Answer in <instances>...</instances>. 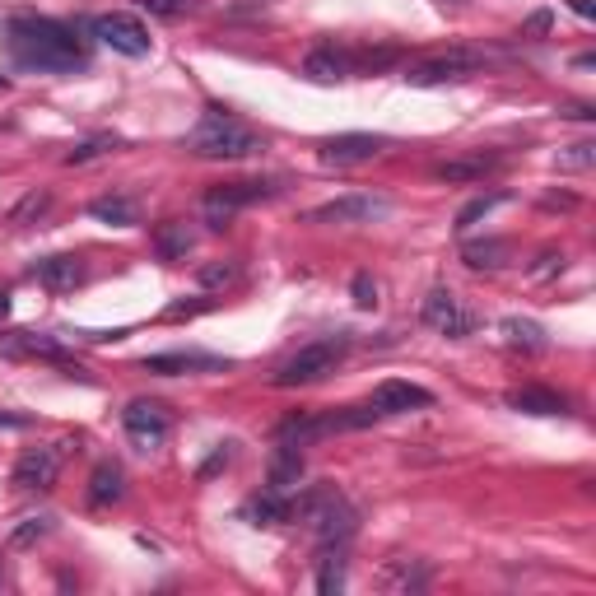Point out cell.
<instances>
[{
    "mask_svg": "<svg viewBox=\"0 0 596 596\" xmlns=\"http://www.w3.org/2000/svg\"><path fill=\"white\" fill-rule=\"evenodd\" d=\"M345 354H350V336H345V331H340V336H326V340H312V345L294 350L285 364L275 368L271 382L275 387H317V382H326L336 373Z\"/></svg>",
    "mask_w": 596,
    "mask_h": 596,
    "instance_id": "cell-3",
    "label": "cell"
},
{
    "mask_svg": "<svg viewBox=\"0 0 596 596\" xmlns=\"http://www.w3.org/2000/svg\"><path fill=\"white\" fill-rule=\"evenodd\" d=\"M47 205H52V196H47V191H33V196H28V201L19 205V210H14V224H28V219L42 215Z\"/></svg>",
    "mask_w": 596,
    "mask_h": 596,
    "instance_id": "cell-33",
    "label": "cell"
},
{
    "mask_svg": "<svg viewBox=\"0 0 596 596\" xmlns=\"http://www.w3.org/2000/svg\"><path fill=\"white\" fill-rule=\"evenodd\" d=\"M229 461H233V447H229V443H219V452H215V457H210V461H205V466H201V475H215L219 466H229Z\"/></svg>",
    "mask_w": 596,
    "mask_h": 596,
    "instance_id": "cell-36",
    "label": "cell"
},
{
    "mask_svg": "<svg viewBox=\"0 0 596 596\" xmlns=\"http://www.w3.org/2000/svg\"><path fill=\"white\" fill-rule=\"evenodd\" d=\"M392 215V201L387 196H368V191H354V196H336V201L308 210V224H373V219Z\"/></svg>",
    "mask_w": 596,
    "mask_h": 596,
    "instance_id": "cell-8",
    "label": "cell"
},
{
    "mask_svg": "<svg viewBox=\"0 0 596 596\" xmlns=\"http://www.w3.org/2000/svg\"><path fill=\"white\" fill-rule=\"evenodd\" d=\"M555 271H564V252H545L541 266H536L531 275H536V280H545V275H555Z\"/></svg>",
    "mask_w": 596,
    "mask_h": 596,
    "instance_id": "cell-35",
    "label": "cell"
},
{
    "mask_svg": "<svg viewBox=\"0 0 596 596\" xmlns=\"http://www.w3.org/2000/svg\"><path fill=\"white\" fill-rule=\"evenodd\" d=\"M420 317H424V326H434L438 336H452V340H461V336H471L475 331V317L461 308V298L452 294V289H429Z\"/></svg>",
    "mask_w": 596,
    "mask_h": 596,
    "instance_id": "cell-11",
    "label": "cell"
},
{
    "mask_svg": "<svg viewBox=\"0 0 596 596\" xmlns=\"http://www.w3.org/2000/svg\"><path fill=\"white\" fill-rule=\"evenodd\" d=\"M243 280V266L238 261H205L201 271H196V285L201 289H229Z\"/></svg>",
    "mask_w": 596,
    "mask_h": 596,
    "instance_id": "cell-27",
    "label": "cell"
},
{
    "mask_svg": "<svg viewBox=\"0 0 596 596\" xmlns=\"http://www.w3.org/2000/svg\"><path fill=\"white\" fill-rule=\"evenodd\" d=\"M429 578H434V573H429L424 559H387V564H382V587H387V592H401V596L424 592Z\"/></svg>",
    "mask_w": 596,
    "mask_h": 596,
    "instance_id": "cell-16",
    "label": "cell"
},
{
    "mask_svg": "<svg viewBox=\"0 0 596 596\" xmlns=\"http://www.w3.org/2000/svg\"><path fill=\"white\" fill-rule=\"evenodd\" d=\"M298 70H303L312 84H340L345 75H350V52H336V47H312Z\"/></svg>",
    "mask_w": 596,
    "mask_h": 596,
    "instance_id": "cell-17",
    "label": "cell"
},
{
    "mask_svg": "<svg viewBox=\"0 0 596 596\" xmlns=\"http://www.w3.org/2000/svg\"><path fill=\"white\" fill-rule=\"evenodd\" d=\"M94 38L108 47V52L117 56H149V47H154V38H149V28L140 24L136 14H126V10H108V14H98L94 19Z\"/></svg>",
    "mask_w": 596,
    "mask_h": 596,
    "instance_id": "cell-6",
    "label": "cell"
},
{
    "mask_svg": "<svg viewBox=\"0 0 596 596\" xmlns=\"http://www.w3.org/2000/svg\"><path fill=\"white\" fill-rule=\"evenodd\" d=\"M47 531H52V517H24V522L10 531V545H14V550H28V545L42 541Z\"/></svg>",
    "mask_w": 596,
    "mask_h": 596,
    "instance_id": "cell-30",
    "label": "cell"
},
{
    "mask_svg": "<svg viewBox=\"0 0 596 596\" xmlns=\"http://www.w3.org/2000/svg\"><path fill=\"white\" fill-rule=\"evenodd\" d=\"M298 480H303V452L289 443H275L271 452V489L275 494H294Z\"/></svg>",
    "mask_w": 596,
    "mask_h": 596,
    "instance_id": "cell-20",
    "label": "cell"
},
{
    "mask_svg": "<svg viewBox=\"0 0 596 596\" xmlns=\"http://www.w3.org/2000/svg\"><path fill=\"white\" fill-rule=\"evenodd\" d=\"M345 550H322V559H317V592L322 596H340L345 592Z\"/></svg>",
    "mask_w": 596,
    "mask_h": 596,
    "instance_id": "cell-25",
    "label": "cell"
},
{
    "mask_svg": "<svg viewBox=\"0 0 596 596\" xmlns=\"http://www.w3.org/2000/svg\"><path fill=\"white\" fill-rule=\"evenodd\" d=\"M461 261H466L471 271H499L503 261H508V243H503V238H489V243H466V247H461Z\"/></svg>",
    "mask_w": 596,
    "mask_h": 596,
    "instance_id": "cell-26",
    "label": "cell"
},
{
    "mask_svg": "<svg viewBox=\"0 0 596 596\" xmlns=\"http://www.w3.org/2000/svg\"><path fill=\"white\" fill-rule=\"evenodd\" d=\"M508 406L517 415H569V401L550 387H517V392H508Z\"/></svg>",
    "mask_w": 596,
    "mask_h": 596,
    "instance_id": "cell-19",
    "label": "cell"
},
{
    "mask_svg": "<svg viewBox=\"0 0 596 596\" xmlns=\"http://www.w3.org/2000/svg\"><path fill=\"white\" fill-rule=\"evenodd\" d=\"M275 191H280L275 182H219V187L205 191L201 215L219 233V229H229L238 210H247V205H257V201H271Z\"/></svg>",
    "mask_w": 596,
    "mask_h": 596,
    "instance_id": "cell-4",
    "label": "cell"
},
{
    "mask_svg": "<svg viewBox=\"0 0 596 596\" xmlns=\"http://www.w3.org/2000/svg\"><path fill=\"white\" fill-rule=\"evenodd\" d=\"M243 517L252 522V527H280V522H289V494L266 489V494H257V499H247Z\"/></svg>",
    "mask_w": 596,
    "mask_h": 596,
    "instance_id": "cell-22",
    "label": "cell"
},
{
    "mask_svg": "<svg viewBox=\"0 0 596 596\" xmlns=\"http://www.w3.org/2000/svg\"><path fill=\"white\" fill-rule=\"evenodd\" d=\"M122 429L136 452H159L168 443V434H173V420H168V410L159 401H131L122 410Z\"/></svg>",
    "mask_w": 596,
    "mask_h": 596,
    "instance_id": "cell-7",
    "label": "cell"
},
{
    "mask_svg": "<svg viewBox=\"0 0 596 596\" xmlns=\"http://www.w3.org/2000/svg\"><path fill=\"white\" fill-rule=\"evenodd\" d=\"M503 201H508L503 191H489V196H475V201H466V205H461V215H457V233L475 229V224H480V219H485L494 205H503Z\"/></svg>",
    "mask_w": 596,
    "mask_h": 596,
    "instance_id": "cell-29",
    "label": "cell"
},
{
    "mask_svg": "<svg viewBox=\"0 0 596 596\" xmlns=\"http://www.w3.org/2000/svg\"><path fill=\"white\" fill-rule=\"evenodd\" d=\"M503 168V154H494V149H475V154H457V159H447L434 168L438 182H452V187H466V182H485L489 173H499Z\"/></svg>",
    "mask_w": 596,
    "mask_h": 596,
    "instance_id": "cell-15",
    "label": "cell"
},
{
    "mask_svg": "<svg viewBox=\"0 0 596 596\" xmlns=\"http://www.w3.org/2000/svg\"><path fill=\"white\" fill-rule=\"evenodd\" d=\"M573 14H583V19H592V0H569Z\"/></svg>",
    "mask_w": 596,
    "mask_h": 596,
    "instance_id": "cell-39",
    "label": "cell"
},
{
    "mask_svg": "<svg viewBox=\"0 0 596 596\" xmlns=\"http://www.w3.org/2000/svg\"><path fill=\"white\" fill-rule=\"evenodd\" d=\"M0 317H10V294L0 289Z\"/></svg>",
    "mask_w": 596,
    "mask_h": 596,
    "instance_id": "cell-40",
    "label": "cell"
},
{
    "mask_svg": "<svg viewBox=\"0 0 596 596\" xmlns=\"http://www.w3.org/2000/svg\"><path fill=\"white\" fill-rule=\"evenodd\" d=\"M182 149L196 154V159H252V154H261V136L238 117H229L224 108H210L182 136Z\"/></svg>",
    "mask_w": 596,
    "mask_h": 596,
    "instance_id": "cell-2",
    "label": "cell"
},
{
    "mask_svg": "<svg viewBox=\"0 0 596 596\" xmlns=\"http://www.w3.org/2000/svg\"><path fill=\"white\" fill-rule=\"evenodd\" d=\"M0 587H5V573H0Z\"/></svg>",
    "mask_w": 596,
    "mask_h": 596,
    "instance_id": "cell-42",
    "label": "cell"
},
{
    "mask_svg": "<svg viewBox=\"0 0 596 596\" xmlns=\"http://www.w3.org/2000/svg\"><path fill=\"white\" fill-rule=\"evenodd\" d=\"M545 28H550V14H531V19H527V24H522V38H541V33H545Z\"/></svg>",
    "mask_w": 596,
    "mask_h": 596,
    "instance_id": "cell-37",
    "label": "cell"
},
{
    "mask_svg": "<svg viewBox=\"0 0 596 596\" xmlns=\"http://www.w3.org/2000/svg\"><path fill=\"white\" fill-rule=\"evenodd\" d=\"M84 275H89V266H84V257H75V252L42 257L38 266H33V280H38L47 294H75V289L84 285Z\"/></svg>",
    "mask_w": 596,
    "mask_h": 596,
    "instance_id": "cell-14",
    "label": "cell"
},
{
    "mask_svg": "<svg viewBox=\"0 0 596 596\" xmlns=\"http://www.w3.org/2000/svg\"><path fill=\"white\" fill-rule=\"evenodd\" d=\"M480 66H485V52H475V47H447V52L424 56V61L406 66V84L410 89H434V84L466 80V75H475Z\"/></svg>",
    "mask_w": 596,
    "mask_h": 596,
    "instance_id": "cell-5",
    "label": "cell"
},
{
    "mask_svg": "<svg viewBox=\"0 0 596 596\" xmlns=\"http://www.w3.org/2000/svg\"><path fill=\"white\" fill-rule=\"evenodd\" d=\"M559 173H587L596 163V140H573V145L559 149Z\"/></svg>",
    "mask_w": 596,
    "mask_h": 596,
    "instance_id": "cell-28",
    "label": "cell"
},
{
    "mask_svg": "<svg viewBox=\"0 0 596 596\" xmlns=\"http://www.w3.org/2000/svg\"><path fill=\"white\" fill-rule=\"evenodd\" d=\"M368 406L378 410L382 420H392V415H410V410H429V406H434V392H429V387H420V382L387 378V382H378V387H373Z\"/></svg>",
    "mask_w": 596,
    "mask_h": 596,
    "instance_id": "cell-10",
    "label": "cell"
},
{
    "mask_svg": "<svg viewBox=\"0 0 596 596\" xmlns=\"http://www.w3.org/2000/svg\"><path fill=\"white\" fill-rule=\"evenodd\" d=\"M126 494V475L117 461H103V466H94V475H89V503L94 508H108V503H117Z\"/></svg>",
    "mask_w": 596,
    "mask_h": 596,
    "instance_id": "cell-21",
    "label": "cell"
},
{
    "mask_svg": "<svg viewBox=\"0 0 596 596\" xmlns=\"http://www.w3.org/2000/svg\"><path fill=\"white\" fill-rule=\"evenodd\" d=\"M205 308H210V303H173L168 317H196V312H205Z\"/></svg>",
    "mask_w": 596,
    "mask_h": 596,
    "instance_id": "cell-38",
    "label": "cell"
},
{
    "mask_svg": "<svg viewBox=\"0 0 596 596\" xmlns=\"http://www.w3.org/2000/svg\"><path fill=\"white\" fill-rule=\"evenodd\" d=\"M61 447L66 443H47V447H24L19 461H14V489H52L56 475H61Z\"/></svg>",
    "mask_w": 596,
    "mask_h": 596,
    "instance_id": "cell-9",
    "label": "cell"
},
{
    "mask_svg": "<svg viewBox=\"0 0 596 596\" xmlns=\"http://www.w3.org/2000/svg\"><path fill=\"white\" fill-rule=\"evenodd\" d=\"M387 140L382 136H368V131H345V136H331L322 145V163L326 168H354V163H368L378 159Z\"/></svg>",
    "mask_w": 596,
    "mask_h": 596,
    "instance_id": "cell-13",
    "label": "cell"
},
{
    "mask_svg": "<svg viewBox=\"0 0 596 596\" xmlns=\"http://www.w3.org/2000/svg\"><path fill=\"white\" fill-rule=\"evenodd\" d=\"M229 359L205 350H168V354H145V373L159 378H187V373H224Z\"/></svg>",
    "mask_w": 596,
    "mask_h": 596,
    "instance_id": "cell-12",
    "label": "cell"
},
{
    "mask_svg": "<svg viewBox=\"0 0 596 596\" xmlns=\"http://www.w3.org/2000/svg\"><path fill=\"white\" fill-rule=\"evenodd\" d=\"M108 149H122V140L117 136H94V140H80V145L66 154V163H89L98 159V154H108Z\"/></svg>",
    "mask_w": 596,
    "mask_h": 596,
    "instance_id": "cell-31",
    "label": "cell"
},
{
    "mask_svg": "<svg viewBox=\"0 0 596 596\" xmlns=\"http://www.w3.org/2000/svg\"><path fill=\"white\" fill-rule=\"evenodd\" d=\"M503 340L513 345V350H527V354H541L550 340H545V326L531 322V317H508L503 322Z\"/></svg>",
    "mask_w": 596,
    "mask_h": 596,
    "instance_id": "cell-24",
    "label": "cell"
},
{
    "mask_svg": "<svg viewBox=\"0 0 596 596\" xmlns=\"http://www.w3.org/2000/svg\"><path fill=\"white\" fill-rule=\"evenodd\" d=\"M5 52L14 56V66L38 70V75H75L89 66L84 42L75 38V28L47 14H10L5 19Z\"/></svg>",
    "mask_w": 596,
    "mask_h": 596,
    "instance_id": "cell-1",
    "label": "cell"
},
{
    "mask_svg": "<svg viewBox=\"0 0 596 596\" xmlns=\"http://www.w3.org/2000/svg\"><path fill=\"white\" fill-rule=\"evenodd\" d=\"M140 5H145L149 14H163V19H168V14H182L191 5V0H140Z\"/></svg>",
    "mask_w": 596,
    "mask_h": 596,
    "instance_id": "cell-34",
    "label": "cell"
},
{
    "mask_svg": "<svg viewBox=\"0 0 596 596\" xmlns=\"http://www.w3.org/2000/svg\"><path fill=\"white\" fill-rule=\"evenodd\" d=\"M191 247H196V224H187V219H168L154 229V252L163 261H187Z\"/></svg>",
    "mask_w": 596,
    "mask_h": 596,
    "instance_id": "cell-18",
    "label": "cell"
},
{
    "mask_svg": "<svg viewBox=\"0 0 596 596\" xmlns=\"http://www.w3.org/2000/svg\"><path fill=\"white\" fill-rule=\"evenodd\" d=\"M354 303H359V308H378V280H373V275H368V271H359V275H354Z\"/></svg>",
    "mask_w": 596,
    "mask_h": 596,
    "instance_id": "cell-32",
    "label": "cell"
},
{
    "mask_svg": "<svg viewBox=\"0 0 596 596\" xmlns=\"http://www.w3.org/2000/svg\"><path fill=\"white\" fill-rule=\"evenodd\" d=\"M0 89H10V80H5V75H0Z\"/></svg>",
    "mask_w": 596,
    "mask_h": 596,
    "instance_id": "cell-41",
    "label": "cell"
},
{
    "mask_svg": "<svg viewBox=\"0 0 596 596\" xmlns=\"http://www.w3.org/2000/svg\"><path fill=\"white\" fill-rule=\"evenodd\" d=\"M89 215H94L98 224H112V229H136L140 224V210L131 196H98V201L89 205Z\"/></svg>",
    "mask_w": 596,
    "mask_h": 596,
    "instance_id": "cell-23",
    "label": "cell"
}]
</instances>
